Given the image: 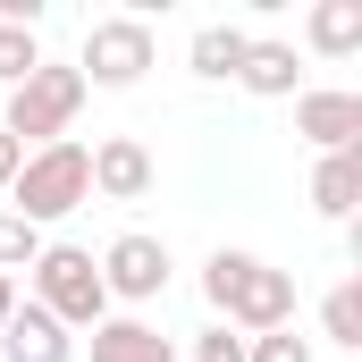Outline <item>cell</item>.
<instances>
[{"label":"cell","instance_id":"obj_15","mask_svg":"<svg viewBox=\"0 0 362 362\" xmlns=\"http://www.w3.org/2000/svg\"><path fill=\"white\" fill-rule=\"evenodd\" d=\"M320 337L346 346V354L362 346V278H337V286L320 295Z\"/></svg>","mask_w":362,"mask_h":362},{"label":"cell","instance_id":"obj_8","mask_svg":"<svg viewBox=\"0 0 362 362\" xmlns=\"http://www.w3.org/2000/svg\"><path fill=\"white\" fill-rule=\"evenodd\" d=\"M152 152L135 144V135H101L93 144V194H110V202H144L152 194Z\"/></svg>","mask_w":362,"mask_h":362},{"label":"cell","instance_id":"obj_3","mask_svg":"<svg viewBox=\"0 0 362 362\" xmlns=\"http://www.w3.org/2000/svg\"><path fill=\"white\" fill-rule=\"evenodd\" d=\"M25 278H34V295H25V303H42L68 337L110 320V295H101V270H93L85 245H51V236H42V253H34V270H25Z\"/></svg>","mask_w":362,"mask_h":362},{"label":"cell","instance_id":"obj_5","mask_svg":"<svg viewBox=\"0 0 362 362\" xmlns=\"http://www.w3.org/2000/svg\"><path fill=\"white\" fill-rule=\"evenodd\" d=\"M152 59H160V42H152L144 17H93L85 51H76V76H85V93H135L152 76Z\"/></svg>","mask_w":362,"mask_h":362},{"label":"cell","instance_id":"obj_11","mask_svg":"<svg viewBox=\"0 0 362 362\" xmlns=\"http://www.w3.org/2000/svg\"><path fill=\"white\" fill-rule=\"evenodd\" d=\"M236 85H245V93H262V101H286V93H303V59H295V42H278V34H253V51H245Z\"/></svg>","mask_w":362,"mask_h":362},{"label":"cell","instance_id":"obj_19","mask_svg":"<svg viewBox=\"0 0 362 362\" xmlns=\"http://www.w3.org/2000/svg\"><path fill=\"white\" fill-rule=\"evenodd\" d=\"M194 362H245V337H236L228 320H211V329L194 337Z\"/></svg>","mask_w":362,"mask_h":362},{"label":"cell","instance_id":"obj_6","mask_svg":"<svg viewBox=\"0 0 362 362\" xmlns=\"http://www.w3.org/2000/svg\"><path fill=\"white\" fill-rule=\"evenodd\" d=\"M93 270H101V295H110V303H160L177 262H169V245H160V236L127 228V236H110V253H101Z\"/></svg>","mask_w":362,"mask_h":362},{"label":"cell","instance_id":"obj_7","mask_svg":"<svg viewBox=\"0 0 362 362\" xmlns=\"http://www.w3.org/2000/svg\"><path fill=\"white\" fill-rule=\"evenodd\" d=\"M295 135H303L312 152H354L362 144V93H346V85L295 93Z\"/></svg>","mask_w":362,"mask_h":362},{"label":"cell","instance_id":"obj_21","mask_svg":"<svg viewBox=\"0 0 362 362\" xmlns=\"http://www.w3.org/2000/svg\"><path fill=\"white\" fill-rule=\"evenodd\" d=\"M8 312H17V278H0V329H8Z\"/></svg>","mask_w":362,"mask_h":362},{"label":"cell","instance_id":"obj_13","mask_svg":"<svg viewBox=\"0 0 362 362\" xmlns=\"http://www.w3.org/2000/svg\"><path fill=\"white\" fill-rule=\"evenodd\" d=\"M303 42H312L320 59H354V51H362V0H312Z\"/></svg>","mask_w":362,"mask_h":362},{"label":"cell","instance_id":"obj_17","mask_svg":"<svg viewBox=\"0 0 362 362\" xmlns=\"http://www.w3.org/2000/svg\"><path fill=\"white\" fill-rule=\"evenodd\" d=\"M34 253H42V228H25L17 211H0V278L34 270Z\"/></svg>","mask_w":362,"mask_h":362},{"label":"cell","instance_id":"obj_9","mask_svg":"<svg viewBox=\"0 0 362 362\" xmlns=\"http://www.w3.org/2000/svg\"><path fill=\"white\" fill-rule=\"evenodd\" d=\"M0 362H76V337H68L42 303L17 295V312H8V329H0Z\"/></svg>","mask_w":362,"mask_h":362},{"label":"cell","instance_id":"obj_20","mask_svg":"<svg viewBox=\"0 0 362 362\" xmlns=\"http://www.w3.org/2000/svg\"><path fill=\"white\" fill-rule=\"evenodd\" d=\"M17 169H25V144H17V135H0V194H8V177H17Z\"/></svg>","mask_w":362,"mask_h":362},{"label":"cell","instance_id":"obj_2","mask_svg":"<svg viewBox=\"0 0 362 362\" xmlns=\"http://www.w3.org/2000/svg\"><path fill=\"white\" fill-rule=\"evenodd\" d=\"M85 202H93V144H76V135L25 152V169L8 177V211H17L25 228H51V219H68V211H85Z\"/></svg>","mask_w":362,"mask_h":362},{"label":"cell","instance_id":"obj_4","mask_svg":"<svg viewBox=\"0 0 362 362\" xmlns=\"http://www.w3.org/2000/svg\"><path fill=\"white\" fill-rule=\"evenodd\" d=\"M76 110H85V76H76V68H59V59H42L25 85L8 93L0 135H17L25 152H42V144H59V135L76 127Z\"/></svg>","mask_w":362,"mask_h":362},{"label":"cell","instance_id":"obj_16","mask_svg":"<svg viewBox=\"0 0 362 362\" xmlns=\"http://www.w3.org/2000/svg\"><path fill=\"white\" fill-rule=\"evenodd\" d=\"M34 68H42V42H34V25H0V85L17 93Z\"/></svg>","mask_w":362,"mask_h":362},{"label":"cell","instance_id":"obj_14","mask_svg":"<svg viewBox=\"0 0 362 362\" xmlns=\"http://www.w3.org/2000/svg\"><path fill=\"white\" fill-rule=\"evenodd\" d=\"M245 51H253V34H245V25H202V34L185 42V59H194V76H202V85H228V76L245 68Z\"/></svg>","mask_w":362,"mask_h":362},{"label":"cell","instance_id":"obj_1","mask_svg":"<svg viewBox=\"0 0 362 362\" xmlns=\"http://www.w3.org/2000/svg\"><path fill=\"white\" fill-rule=\"evenodd\" d=\"M202 295H211V312H219L228 329H245V337L295 329V270H278V262H262V253L219 245V253L202 262Z\"/></svg>","mask_w":362,"mask_h":362},{"label":"cell","instance_id":"obj_10","mask_svg":"<svg viewBox=\"0 0 362 362\" xmlns=\"http://www.w3.org/2000/svg\"><path fill=\"white\" fill-rule=\"evenodd\" d=\"M93 362H177V346L144 320V312H110L93 329Z\"/></svg>","mask_w":362,"mask_h":362},{"label":"cell","instance_id":"obj_12","mask_svg":"<svg viewBox=\"0 0 362 362\" xmlns=\"http://www.w3.org/2000/svg\"><path fill=\"white\" fill-rule=\"evenodd\" d=\"M312 211L337 219V228L362 211V144L354 152H320V169H312Z\"/></svg>","mask_w":362,"mask_h":362},{"label":"cell","instance_id":"obj_18","mask_svg":"<svg viewBox=\"0 0 362 362\" xmlns=\"http://www.w3.org/2000/svg\"><path fill=\"white\" fill-rule=\"evenodd\" d=\"M245 362H312V337L270 329V337H245Z\"/></svg>","mask_w":362,"mask_h":362}]
</instances>
